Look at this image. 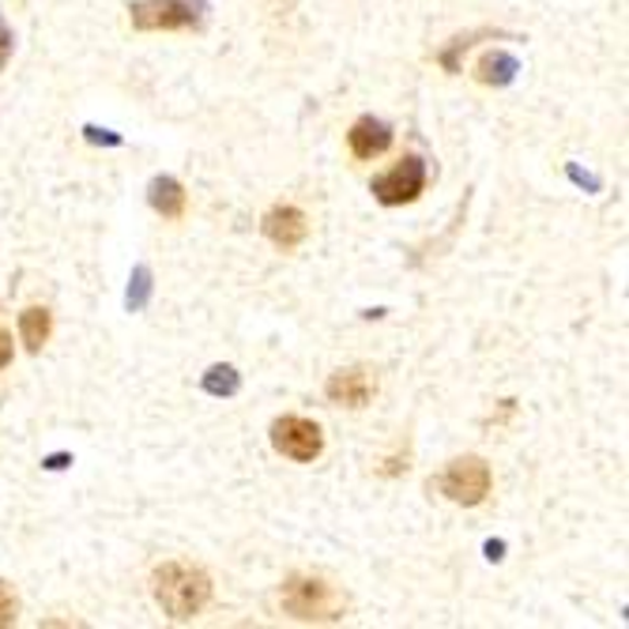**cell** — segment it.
Masks as SVG:
<instances>
[{
    "label": "cell",
    "mask_w": 629,
    "mask_h": 629,
    "mask_svg": "<svg viewBox=\"0 0 629 629\" xmlns=\"http://www.w3.org/2000/svg\"><path fill=\"white\" fill-rule=\"evenodd\" d=\"M8 362H12V336L0 329V370H4Z\"/></svg>",
    "instance_id": "cell-19"
},
{
    "label": "cell",
    "mask_w": 629,
    "mask_h": 629,
    "mask_svg": "<svg viewBox=\"0 0 629 629\" xmlns=\"http://www.w3.org/2000/svg\"><path fill=\"white\" fill-rule=\"evenodd\" d=\"M280 603L298 622H336L347 610V600L340 595V588L324 581V577H291L283 584Z\"/></svg>",
    "instance_id": "cell-2"
},
{
    "label": "cell",
    "mask_w": 629,
    "mask_h": 629,
    "mask_svg": "<svg viewBox=\"0 0 629 629\" xmlns=\"http://www.w3.org/2000/svg\"><path fill=\"white\" fill-rule=\"evenodd\" d=\"M517 72H520L517 57L497 49V53H486L483 61H479L476 76H479V84H486V87H509L513 79H517Z\"/></svg>",
    "instance_id": "cell-12"
},
{
    "label": "cell",
    "mask_w": 629,
    "mask_h": 629,
    "mask_svg": "<svg viewBox=\"0 0 629 629\" xmlns=\"http://www.w3.org/2000/svg\"><path fill=\"white\" fill-rule=\"evenodd\" d=\"M347 144L355 159H378L392 147V128L378 118H358L347 133Z\"/></svg>",
    "instance_id": "cell-8"
},
{
    "label": "cell",
    "mask_w": 629,
    "mask_h": 629,
    "mask_svg": "<svg viewBox=\"0 0 629 629\" xmlns=\"http://www.w3.org/2000/svg\"><path fill=\"white\" fill-rule=\"evenodd\" d=\"M84 136L91 144H106V147H121V144H125L118 133H110V128H98V125H84Z\"/></svg>",
    "instance_id": "cell-17"
},
{
    "label": "cell",
    "mask_w": 629,
    "mask_h": 629,
    "mask_svg": "<svg viewBox=\"0 0 629 629\" xmlns=\"http://www.w3.org/2000/svg\"><path fill=\"white\" fill-rule=\"evenodd\" d=\"M147 301H151V268L136 264V268H133V280H128L125 306H128V313H140Z\"/></svg>",
    "instance_id": "cell-14"
},
{
    "label": "cell",
    "mask_w": 629,
    "mask_h": 629,
    "mask_svg": "<svg viewBox=\"0 0 629 629\" xmlns=\"http://www.w3.org/2000/svg\"><path fill=\"white\" fill-rule=\"evenodd\" d=\"M147 200H151V208L159 211L162 219H182L189 196H185V185L177 182V177L162 174V177H155V182L147 185Z\"/></svg>",
    "instance_id": "cell-10"
},
{
    "label": "cell",
    "mask_w": 629,
    "mask_h": 629,
    "mask_svg": "<svg viewBox=\"0 0 629 629\" xmlns=\"http://www.w3.org/2000/svg\"><path fill=\"white\" fill-rule=\"evenodd\" d=\"M15 610H20V603H15L12 588L0 581V629H4V626H15Z\"/></svg>",
    "instance_id": "cell-16"
},
{
    "label": "cell",
    "mask_w": 629,
    "mask_h": 629,
    "mask_svg": "<svg viewBox=\"0 0 629 629\" xmlns=\"http://www.w3.org/2000/svg\"><path fill=\"white\" fill-rule=\"evenodd\" d=\"M8 57H12V30H8V23L0 20V69L8 64Z\"/></svg>",
    "instance_id": "cell-18"
},
{
    "label": "cell",
    "mask_w": 629,
    "mask_h": 629,
    "mask_svg": "<svg viewBox=\"0 0 629 629\" xmlns=\"http://www.w3.org/2000/svg\"><path fill=\"white\" fill-rule=\"evenodd\" d=\"M437 490L456 505H479L490 494V468L479 456H460L445 468V476L437 479Z\"/></svg>",
    "instance_id": "cell-5"
},
{
    "label": "cell",
    "mask_w": 629,
    "mask_h": 629,
    "mask_svg": "<svg viewBox=\"0 0 629 629\" xmlns=\"http://www.w3.org/2000/svg\"><path fill=\"white\" fill-rule=\"evenodd\" d=\"M155 600L166 610L174 622H189L200 615L211 600V581L203 569L185 566V562H166V566L155 569Z\"/></svg>",
    "instance_id": "cell-1"
},
{
    "label": "cell",
    "mask_w": 629,
    "mask_h": 629,
    "mask_svg": "<svg viewBox=\"0 0 629 629\" xmlns=\"http://www.w3.org/2000/svg\"><path fill=\"white\" fill-rule=\"evenodd\" d=\"M49 332H53V313H49L46 306H30L20 313V336H23V347H27L30 355H38V350L46 347Z\"/></svg>",
    "instance_id": "cell-11"
},
{
    "label": "cell",
    "mask_w": 629,
    "mask_h": 629,
    "mask_svg": "<svg viewBox=\"0 0 629 629\" xmlns=\"http://www.w3.org/2000/svg\"><path fill=\"white\" fill-rule=\"evenodd\" d=\"M427 189V162L419 155H407L404 162H396L381 177L370 182V193L378 196L385 208H399V203H415Z\"/></svg>",
    "instance_id": "cell-4"
},
{
    "label": "cell",
    "mask_w": 629,
    "mask_h": 629,
    "mask_svg": "<svg viewBox=\"0 0 629 629\" xmlns=\"http://www.w3.org/2000/svg\"><path fill=\"white\" fill-rule=\"evenodd\" d=\"M502 551H505V543H486V558H490V562L502 558Z\"/></svg>",
    "instance_id": "cell-22"
},
{
    "label": "cell",
    "mask_w": 629,
    "mask_h": 629,
    "mask_svg": "<svg viewBox=\"0 0 629 629\" xmlns=\"http://www.w3.org/2000/svg\"><path fill=\"white\" fill-rule=\"evenodd\" d=\"M324 392H329L332 404H343V407H366L373 396V378L366 370H340L329 378V385H324Z\"/></svg>",
    "instance_id": "cell-9"
},
{
    "label": "cell",
    "mask_w": 629,
    "mask_h": 629,
    "mask_svg": "<svg viewBox=\"0 0 629 629\" xmlns=\"http://www.w3.org/2000/svg\"><path fill=\"white\" fill-rule=\"evenodd\" d=\"M200 385H203L208 396H238L242 373L234 370V366H211V370L200 378Z\"/></svg>",
    "instance_id": "cell-13"
},
{
    "label": "cell",
    "mask_w": 629,
    "mask_h": 629,
    "mask_svg": "<svg viewBox=\"0 0 629 629\" xmlns=\"http://www.w3.org/2000/svg\"><path fill=\"white\" fill-rule=\"evenodd\" d=\"M69 464H72V456H49L46 468H49V471H57V468H69Z\"/></svg>",
    "instance_id": "cell-21"
},
{
    "label": "cell",
    "mask_w": 629,
    "mask_h": 629,
    "mask_svg": "<svg viewBox=\"0 0 629 629\" xmlns=\"http://www.w3.org/2000/svg\"><path fill=\"white\" fill-rule=\"evenodd\" d=\"M476 42H479V35L456 38V42L448 46V49H441V64H445L448 72H460V64H456V57H460V53H464V49H468V46H476Z\"/></svg>",
    "instance_id": "cell-15"
},
{
    "label": "cell",
    "mask_w": 629,
    "mask_h": 629,
    "mask_svg": "<svg viewBox=\"0 0 629 629\" xmlns=\"http://www.w3.org/2000/svg\"><path fill=\"white\" fill-rule=\"evenodd\" d=\"M272 445L275 453L291 456L298 464H313L324 453V434L313 419H301V415H283L272 422Z\"/></svg>",
    "instance_id": "cell-6"
},
{
    "label": "cell",
    "mask_w": 629,
    "mask_h": 629,
    "mask_svg": "<svg viewBox=\"0 0 629 629\" xmlns=\"http://www.w3.org/2000/svg\"><path fill=\"white\" fill-rule=\"evenodd\" d=\"M208 12V0H136L128 8L136 30H196Z\"/></svg>",
    "instance_id": "cell-3"
},
{
    "label": "cell",
    "mask_w": 629,
    "mask_h": 629,
    "mask_svg": "<svg viewBox=\"0 0 629 629\" xmlns=\"http://www.w3.org/2000/svg\"><path fill=\"white\" fill-rule=\"evenodd\" d=\"M569 177H574V182H581V185H588V189H600V182H595V177H584L577 166H569Z\"/></svg>",
    "instance_id": "cell-20"
},
{
    "label": "cell",
    "mask_w": 629,
    "mask_h": 629,
    "mask_svg": "<svg viewBox=\"0 0 629 629\" xmlns=\"http://www.w3.org/2000/svg\"><path fill=\"white\" fill-rule=\"evenodd\" d=\"M260 226H264V238L272 245H280L283 252L298 249V245L306 242V234H309L306 215H301V208H294V203H275Z\"/></svg>",
    "instance_id": "cell-7"
}]
</instances>
